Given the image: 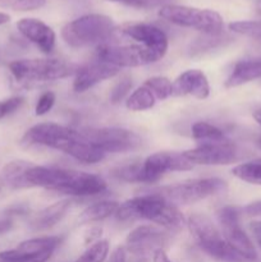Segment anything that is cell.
I'll return each instance as SVG.
<instances>
[{"label": "cell", "mask_w": 261, "mask_h": 262, "mask_svg": "<svg viewBox=\"0 0 261 262\" xmlns=\"http://www.w3.org/2000/svg\"><path fill=\"white\" fill-rule=\"evenodd\" d=\"M22 145L54 148L84 164L99 163L105 158V154L91 142L84 132H78L56 123L33 125L23 136Z\"/></svg>", "instance_id": "obj_1"}, {"label": "cell", "mask_w": 261, "mask_h": 262, "mask_svg": "<svg viewBox=\"0 0 261 262\" xmlns=\"http://www.w3.org/2000/svg\"><path fill=\"white\" fill-rule=\"evenodd\" d=\"M115 216L123 222L136 219L148 220L168 229H179L184 224L183 215L176 205L159 193L138 196L123 202L119 205Z\"/></svg>", "instance_id": "obj_2"}, {"label": "cell", "mask_w": 261, "mask_h": 262, "mask_svg": "<svg viewBox=\"0 0 261 262\" xmlns=\"http://www.w3.org/2000/svg\"><path fill=\"white\" fill-rule=\"evenodd\" d=\"M114 31L115 25L112 18L92 13L67 23L61 30V37L68 46L79 49L106 42Z\"/></svg>", "instance_id": "obj_3"}, {"label": "cell", "mask_w": 261, "mask_h": 262, "mask_svg": "<svg viewBox=\"0 0 261 262\" xmlns=\"http://www.w3.org/2000/svg\"><path fill=\"white\" fill-rule=\"evenodd\" d=\"M9 71L19 83H35L67 78L78 67L61 59H19L9 64Z\"/></svg>", "instance_id": "obj_4"}, {"label": "cell", "mask_w": 261, "mask_h": 262, "mask_svg": "<svg viewBox=\"0 0 261 262\" xmlns=\"http://www.w3.org/2000/svg\"><path fill=\"white\" fill-rule=\"evenodd\" d=\"M188 228L199 247L211 257L222 262H250L233 250L211 220L202 214H193L188 219Z\"/></svg>", "instance_id": "obj_5"}, {"label": "cell", "mask_w": 261, "mask_h": 262, "mask_svg": "<svg viewBox=\"0 0 261 262\" xmlns=\"http://www.w3.org/2000/svg\"><path fill=\"white\" fill-rule=\"evenodd\" d=\"M159 15L173 25L193 28L205 35H219L223 33V27H224L222 15L211 9L166 4L160 8Z\"/></svg>", "instance_id": "obj_6"}, {"label": "cell", "mask_w": 261, "mask_h": 262, "mask_svg": "<svg viewBox=\"0 0 261 262\" xmlns=\"http://www.w3.org/2000/svg\"><path fill=\"white\" fill-rule=\"evenodd\" d=\"M228 186L220 178H202L193 179L189 182L166 186L158 189L156 193L163 196L171 204L191 205L201 200L211 197L214 194L223 193L227 191Z\"/></svg>", "instance_id": "obj_7"}, {"label": "cell", "mask_w": 261, "mask_h": 262, "mask_svg": "<svg viewBox=\"0 0 261 262\" xmlns=\"http://www.w3.org/2000/svg\"><path fill=\"white\" fill-rule=\"evenodd\" d=\"M96 59L112 64V66L122 68H132V67H142L147 64L156 63L160 59L138 43H127V45H118V43L104 42L97 45Z\"/></svg>", "instance_id": "obj_8"}, {"label": "cell", "mask_w": 261, "mask_h": 262, "mask_svg": "<svg viewBox=\"0 0 261 262\" xmlns=\"http://www.w3.org/2000/svg\"><path fill=\"white\" fill-rule=\"evenodd\" d=\"M217 220L222 228L223 237L228 245L247 261L253 262L257 260L255 246L241 227L238 210L233 206L223 207L217 211Z\"/></svg>", "instance_id": "obj_9"}, {"label": "cell", "mask_w": 261, "mask_h": 262, "mask_svg": "<svg viewBox=\"0 0 261 262\" xmlns=\"http://www.w3.org/2000/svg\"><path fill=\"white\" fill-rule=\"evenodd\" d=\"M84 135L100 151L106 154H122L133 151L141 146V138L124 128H100L84 130Z\"/></svg>", "instance_id": "obj_10"}, {"label": "cell", "mask_w": 261, "mask_h": 262, "mask_svg": "<svg viewBox=\"0 0 261 262\" xmlns=\"http://www.w3.org/2000/svg\"><path fill=\"white\" fill-rule=\"evenodd\" d=\"M60 243L59 237H41L25 241L13 250L0 253L2 262H46Z\"/></svg>", "instance_id": "obj_11"}, {"label": "cell", "mask_w": 261, "mask_h": 262, "mask_svg": "<svg viewBox=\"0 0 261 262\" xmlns=\"http://www.w3.org/2000/svg\"><path fill=\"white\" fill-rule=\"evenodd\" d=\"M169 237L166 233L151 225H141L133 229L125 239V250L135 258L146 260L154 252L166 246Z\"/></svg>", "instance_id": "obj_12"}, {"label": "cell", "mask_w": 261, "mask_h": 262, "mask_svg": "<svg viewBox=\"0 0 261 262\" xmlns=\"http://www.w3.org/2000/svg\"><path fill=\"white\" fill-rule=\"evenodd\" d=\"M193 164L187 160L183 154L156 152L141 163L142 183H154L168 171L191 170Z\"/></svg>", "instance_id": "obj_13"}, {"label": "cell", "mask_w": 261, "mask_h": 262, "mask_svg": "<svg viewBox=\"0 0 261 262\" xmlns=\"http://www.w3.org/2000/svg\"><path fill=\"white\" fill-rule=\"evenodd\" d=\"M183 156L192 164L199 165H229L240 159V152L229 140L219 143H205L187 150Z\"/></svg>", "instance_id": "obj_14"}, {"label": "cell", "mask_w": 261, "mask_h": 262, "mask_svg": "<svg viewBox=\"0 0 261 262\" xmlns=\"http://www.w3.org/2000/svg\"><path fill=\"white\" fill-rule=\"evenodd\" d=\"M120 35L136 41L138 45L163 58L168 50V37L159 27L148 23H125L119 28Z\"/></svg>", "instance_id": "obj_15"}, {"label": "cell", "mask_w": 261, "mask_h": 262, "mask_svg": "<svg viewBox=\"0 0 261 262\" xmlns=\"http://www.w3.org/2000/svg\"><path fill=\"white\" fill-rule=\"evenodd\" d=\"M119 71L120 68L118 67L112 66L100 59H95L86 66L78 68L73 81V90L81 94L105 79L113 78L119 73Z\"/></svg>", "instance_id": "obj_16"}, {"label": "cell", "mask_w": 261, "mask_h": 262, "mask_svg": "<svg viewBox=\"0 0 261 262\" xmlns=\"http://www.w3.org/2000/svg\"><path fill=\"white\" fill-rule=\"evenodd\" d=\"M20 35L35 43L42 53L49 54L55 46V32L50 26L36 18H22L17 22Z\"/></svg>", "instance_id": "obj_17"}, {"label": "cell", "mask_w": 261, "mask_h": 262, "mask_svg": "<svg viewBox=\"0 0 261 262\" xmlns=\"http://www.w3.org/2000/svg\"><path fill=\"white\" fill-rule=\"evenodd\" d=\"M174 96H193L204 100L210 95V84L206 74L200 69H189L177 77L173 82Z\"/></svg>", "instance_id": "obj_18"}, {"label": "cell", "mask_w": 261, "mask_h": 262, "mask_svg": "<svg viewBox=\"0 0 261 262\" xmlns=\"http://www.w3.org/2000/svg\"><path fill=\"white\" fill-rule=\"evenodd\" d=\"M106 189V182L99 176L84 173V171H74V176L68 186L60 192L68 196H94L102 193Z\"/></svg>", "instance_id": "obj_19"}, {"label": "cell", "mask_w": 261, "mask_h": 262, "mask_svg": "<svg viewBox=\"0 0 261 262\" xmlns=\"http://www.w3.org/2000/svg\"><path fill=\"white\" fill-rule=\"evenodd\" d=\"M261 78V58L246 59L235 63L232 73L225 81V87L233 89V87L242 86L251 81Z\"/></svg>", "instance_id": "obj_20"}, {"label": "cell", "mask_w": 261, "mask_h": 262, "mask_svg": "<svg viewBox=\"0 0 261 262\" xmlns=\"http://www.w3.org/2000/svg\"><path fill=\"white\" fill-rule=\"evenodd\" d=\"M71 207V201L69 200H61V201L55 202L50 206L45 207L40 212L35 215V217L31 222V228L35 230H46L55 227L64 216L67 211Z\"/></svg>", "instance_id": "obj_21"}, {"label": "cell", "mask_w": 261, "mask_h": 262, "mask_svg": "<svg viewBox=\"0 0 261 262\" xmlns=\"http://www.w3.org/2000/svg\"><path fill=\"white\" fill-rule=\"evenodd\" d=\"M32 163L23 160L10 161L0 173V183L10 189L30 188L27 183V171Z\"/></svg>", "instance_id": "obj_22"}, {"label": "cell", "mask_w": 261, "mask_h": 262, "mask_svg": "<svg viewBox=\"0 0 261 262\" xmlns=\"http://www.w3.org/2000/svg\"><path fill=\"white\" fill-rule=\"evenodd\" d=\"M230 41H232V38L228 35H225V33H219V35H205V33H202V36L197 37L189 45V55H204V54L215 50V49L223 48V46L227 45Z\"/></svg>", "instance_id": "obj_23"}, {"label": "cell", "mask_w": 261, "mask_h": 262, "mask_svg": "<svg viewBox=\"0 0 261 262\" xmlns=\"http://www.w3.org/2000/svg\"><path fill=\"white\" fill-rule=\"evenodd\" d=\"M119 209V204L115 201H101L96 204L90 205L89 207L82 211L79 215V222L81 223H94L101 222L106 217L115 215V212Z\"/></svg>", "instance_id": "obj_24"}, {"label": "cell", "mask_w": 261, "mask_h": 262, "mask_svg": "<svg viewBox=\"0 0 261 262\" xmlns=\"http://www.w3.org/2000/svg\"><path fill=\"white\" fill-rule=\"evenodd\" d=\"M192 136L201 145H205V143H219L228 140L222 129L206 122L194 123L192 125Z\"/></svg>", "instance_id": "obj_25"}, {"label": "cell", "mask_w": 261, "mask_h": 262, "mask_svg": "<svg viewBox=\"0 0 261 262\" xmlns=\"http://www.w3.org/2000/svg\"><path fill=\"white\" fill-rule=\"evenodd\" d=\"M156 97L155 95L151 92L150 89L143 84L140 89L136 90L129 97H128L125 106L130 112H143V110H148L155 105Z\"/></svg>", "instance_id": "obj_26"}, {"label": "cell", "mask_w": 261, "mask_h": 262, "mask_svg": "<svg viewBox=\"0 0 261 262\" xmlns=\"http://www.w3.org/2000/svg\"><path fill=\"white\" fill-rule=\"evenodd\" d=\"M232 173L241 181L255 184V186H261V159L240 164L233 169Z\"/></svg>", "instance_id": "obj_27"}, {"label": "cell", "mask_w": 261, "mask_h": 262, "mask_svg": "<svg viewBox=\"0 0 261 262\" xmlns=\"http://www.w3.org/2000/svg\"><path fill=\"white\" fill-rule=\"evenodd\" d=\"M109 253V242L107 241H97L92 243L76 262H104Z\"/></svg>", "instance_id": "obj_28"}, {"label": "cell", "mask_w": 261, "mask_h": 262, "mask_svg": "<svg viewBox=\"0 0 261 262\" xmlns=\"http://www.w3.org/2000/svg\"><path fill=\"white\" fill-rule=\"evenodd\" d=\"M158 100H165L173 95V83L165 77H153L145 82Z\"/></svg>", "instance_id": "obj_29"}, {"label": "cell", "mask_w": 261, "mask_h": 262, "mask_svg": "<svg viewBox=\"0 0 261 262\" xmlns=\"http://www.w3.org/2000/svg\"><path fill=\"white\" fill-rule=\"evenodd\" d=\"M229 30L261 41V20H237L229 23Z\"/></svg>", "instance_id": "obj_30"}, {"label": "cell", "mask_w": 261, "mask_h": 262, "mask_svg": "<svg viewBox=\"0 0 261 262\" xmlns=\"http://www.w3.org/2000/svg\"><path fill=\"white\" fill-rule=\"evenodd\" d=\"M46 0H0V7L17 12H31L44 7Z\"/></svg>", "instance_id": "obj_31"}, {"label": "cell", "mask_w": 261, "mask_h": 262, "mask_svg": "<svg viewBox=\"0 0 261 262\" xmlns=\"http://www.w3.org/2000/svg\"><path fill=\"white\" fill-rule=\"evenodd\" d=\"M132 89V79L128 76H124L114 87H113L112 92H110V102L112 104H119L125 95L130 91Z\"/></svg>", "instance_id": "obj_32"}, {"label": "cell", "mask_w": 261, "mask_h": 262, "mask_svg": "<svg viewBox=\"0 0 261 262\" xmlns=\"http://www.w3.org/2000/svg\"><path fill=\"white\" fill-rule=\"evenodd\" d=\"M107 2L119 3L130 8H137V9H153L156 7H164L168 4L169 0H107Z\"/></svg>", "instance_id": "obj_33"}, {"label": "cell", "mask_w": 261, "mask_h": 262, "mask_svg": "<svg viewBox=\"0 0 261 262\" xmlns=\"http://www.w3.org/2000/svg\"><path fill=\"white\" fill-rule=\"evenodd\" d=\"M25 102V99L20 96H13L9 99L0 100V119L8 117L17 112Z\"/></svg>", "instance_id": "obj_34"}, {"label": "cell", "mask_w": 261, "mask_h": 262, "mask_svg": "<svg viewBox=\"0 0 261 262\" xmlns=\"http://www.w3.org/2000/svg\"><path fill=\"white\" fill-rule=\"evenodd\" d=\"M55 104V94L51 91H46L38 97L37 104H36L35 107V114L37 117H41V115H45L46 113H49L51 110V107Z\"/></svg>", "instance_id": "obj_35"}, {"label": "cell", "mask_w": 261, "mask_h": 262, "mask_svg": "<svg viewBox=\"0 0 261 262\" xmlns=\"http://www.w3.org/2000/svg\"><path fill=\"white\" fill-rule=\"evenodd\" d=\"M246 215L252 217H261V200L255 202H251L245 207Z\"/></svg>", "instance_id": "obj_36"}, {"label": "cell", "mask_w": 261, "mask_h": 262, "mask_svg": "<svg viewBox=\"0 0 261 262\" xmlns=\"http://www.w3.org/2000/svg\"><path fill=\"white\" fill-rule=\"evenodd\" d=\"M109 262H127V250L124 247H118L113 252Z\"/></svg>", "instance_id": "obj_37"}, {"label": "cell", "mask_w": 261, "mask_h": 262, "mask_svg": "<svg viewBox=\"0 0 261 262\" xmlns=\"http://www.w3.org/2000/svg\"><path fill=\"white\" fill-rule=\"evenodd\" d=\"M250 229H251V233L253 234V237H255L256 242H257L261 247V222L251 223Z\"/></svg>", "instance_id": "obj_38"}, {"label": "cell", "mask_w": 261, "mask_h": 262, "mask_svg": "<svg viewBox=\"0 0 261 262\" xmlns=\"http://www.w3.org/2000/svg\"><path fill=\"white\" fill-rule=\"evenodd\" d=\"M153 261L154 262H171L170 260H169L168 255H166L165 251H164L163 248H160V250H158L154 252Z\"/></svg>", "instance_id": "obj_39"}, {"label": "cell", "mask_w": 261, "mask_h": 262, "mask_svg": "<svg viewBox=\"0 0 261 262\" xmlns=\"http://www.w3.org/2000/svg\"><path fill=\"white\" fill-rule=\"evenodd\" d=\"M10 227H12V223L9 220H0V234L8 232L10 229Z\"/></svg>", "instance_id": "obj_40"}, {"label": "cell", "mask_w": 261, "mask_h": 262, "mask_svg": "<svg viewBox=\"0 0 261 262\" xmlns=\"http://www.w3.org/2000/svg\"><path fill=\"white\" fill-rule=\"evenodd\" d=\"M10 20V17L8 14H5V13L0 12V26L5 25V23H8Z\"/></svg>", "instance_id": "obj_41"}, {"label": "cell", "mask_w": 261, "mask_h": 262, "mask_svg": "<svg viewBox=\"0 0 261 262\" xmlns=\"http://www.w3.org/2000/svg\"><path fill=\"white\" fill-rule=\"evenodd\" d=\"M253 119H255L256 123L261 127V109H257L253 112Z\"/></svg>", "instance_id": "obj_42"}, {"label": "cell", "mask_w": 261, "mask_h": 262, "mask_svg": "<svg viewBox=\"0 0 261 262\" xmlns=\"http://www.w3.org/2000/svg\"><path fill=\"white\" fill-rule=\"evenodd\" d=\"M256 13L261 15V0H257V3H256Z\"/></svg>", "instance_id": "obj_43"}, {"label": "cell", "mask_w": 261, "mask_h": 262, "mask_svg": "<svg viewBox=\"0 0 261 262\" xmlns=\"http://www.w3.org/2000/svg\"><path fill=\"white\" fill-rule=\"evenodd\" d=\"M257 146H258V148H260V150H261V137L258 138V141H257Z\"/></svg>", "instance_id": "obj_44"}]
</instances>
